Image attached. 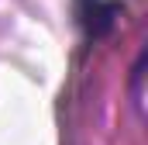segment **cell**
Listing matches in <instances>:
<instances>
[{
	"mask_svg": "<svg viewBox=\"0 0 148 145\" xmlns=\"http://www.w3.org/2000/svg\"><path fill=\"white\" fill-rule=\"evenodd\" d=\"M114 17H117V3L114 0H79V24L86 28V35H103L110 31Z\"/></svg>",
	"mask_w": 148,
	"mask_h": 145,
	"instance_id": "6da1fadb",
	"label": "cell"
}]
</instances>
